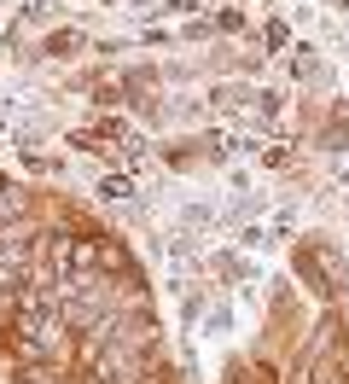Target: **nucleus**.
Returning a JSON list of instances; mask_svg holds the SVG:
<instances>
[{
    "label": "nucleus",
    "mask_w": 349,
    "mask_h": 384,
    "mask_svg": "<svg viewBox=\"0 0 349 384\" xmlns=\"http://www.w3.org/2000/svg\"><path fill=\"white\" fill-rule=\"evenodd\" d=\"M99 192H105V198H129V181H122V175H111V181L99 186Z\"/></svg>",
    "instance_id": "obj_1"
}]
</instances>
